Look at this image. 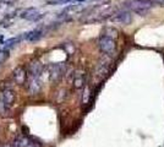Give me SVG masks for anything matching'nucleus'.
<instances>
[{
  "mask_svg": "<svg viewBox=\"0 0 164 147\" xmlns=\"http://www.w3.org/2000/svg\"><path fill=\"white\" fill-rule=\"evenodd\" d=\"M154 0H130L123 4L124 9H131L134 10L136 14L143 16L148 12L150 7H152L154 5Z\"/></svg>",
  "mask_w": 164,
  "mask_h": 147,
  "instance_id": "nucleus-1",
  "label": "nucleus"
},
{
  "mask_svg": "<svg viewBox=\"0 0 164 147\" xmlns=\"http://www.w3.org/2000/svg\"><path fill=\"white\" fill-rule=\"evenodd\" d=\"M28 72H29L31 77H39L41 74L43 72V64L41 61H38V60H34V61L29 63Z\"/></svg>",
  "mask_w": 164,
  "mask_h": 147,
  "instance_id": "nucleus-8",
  "label": "nucleus"
},
{
  "mask_svg": "<svg viewBox=\"0 0 164 147\" xmlns=\"http://www.w3.org/2000/svg\"><path fill=\"white\" fill-rule=\"evenodd\" d=\"M113 23H119V25H130L131 21H132V16H131V12L127 11V10H123V11H119L116 14H114L113 16H110L109 18Z\"/></svg>",
  "mask_w": 164,
  "mask_h": 147,
  "instance_id": "nucleus-4",
  "label": "nucleus"
},
{
  "mask_svg": "<svg viewBox=\"0 0 164 147\" xmlns=\"http://www.w3.org/2000/svg\"><path fill=\"white\" fill-rule=\"evenodd\" d=\"M14 147H42V145L36 141V140H32L31 137L26 136V135H21V136H17L14 142H12Z\"/></svg>",
  "mask_w": 164,
  "mask_h": 147,
  "instance_id": "nucleus-5",
  "label": "nucleus"
},
{
  "mask_svg": "<svg viewBox=\"0 0 164 147\" xmlns=\"http://www.w3.org/2000/svg\"><path fill=\"white\" fill-rule=\"evenodd\" d=\"M98 47H99L102 53H104V54H107L109 56L114 55L115 52H116V42H115V39L111 38V37L104 36V34L100 36V38L98 41Z\"/></svg>",
  "mask_w": 164,
  "mask_h": 147,
  "instance_id": "nucleus-3",
  "label": "nucleus"
},
{
  "mask_svg": "<svg viewBox=\"0 0 164 147\" xmlns=\"http://www.w3.org/2000/svg\"><path fill=\"white\" fill-rule=\"evenodd\" d=\"M22 38H23V37H21V36H17V37H15V38H10V39H7V41H5V42H4V47H5V48L12 47V45L17 44V43H18Z\"/></svg>",
  "mask_w": 164,
  "mask_h": 147,
  "instance_id": "nucleus-14",
  "label": "nucleus"
},
{
  "mask_svg": "<svg viewBox=\"0 0 164 147\" xmlns=\"http://www.w3.org/2000/svg\"><path fill=\"white\" fill-rule=\"evenodd\" d=\"M43 16H44L43 14L38 12L37 9H33V7H29V9L23 10V11L21 12V15H20L21 18H26V20H28V21H34V22L38 21V20H41Z\"/></svg>",
  "mask_w": 164,
  "mask_h": 147,
  "instance_id": "nucleus-6",
  "label": "nucleus"
},
{
  "mask_svg": "<svg viewBox=\"0 0 164 147\" xmlns=\"http://www.w3.org/2000/svg\"><path fill=\"white\" fill-rule=\"evenodd\" d=\"M86 83V71L84 70H76L74 74V87L80 90Z\"/></svg>",
  "mask_w": 164,
  "mask_h": 147,
  "instance_id": "nucleus-10",
  "label": "nucleus"
},
{
  "mask_svg": "<svg viewBox=\"0 0 164 147\" xmlns=\"http://www.w3.org/2000/svg\"><path fill=\"white\" fill-rule=\"evenodd\" d=\"M12 77H14V81H15L17 85H23V83L26 82V79H27L26 70H25L22 66H17V68L12 71Z\"/></svg>",
  "mask_w": 164,
  "mask_h": 147,
  "instance_id": "nucleus-7",
  "label": "nucleus"
},
{
  "mask_svg": "<svg viewBox=\"0 0 164 147\" xmlns=\"http://www.w3.org/2000/svg\"><path fill=\"white\" fill-rule=\"evenodd\" d=\"M65 72V68L64 65H59V64H54L50 66V79L53 81H59Z\"/></svg>",
  "mask_w": 164,
  "mask_h": 147,
  "instance_id": "nucleus-11",
  "label": "nucleus"
},
{
  "mask_svg": "<svg viewBox=\"0 0 164 147\" xmlns=\"http://www.w3.org/2000/svg\"><path fill=\"white\" fill-rule=\"evenodd\" d=\"M74 0H48L47 4L49 5H65L69 2H72Z\"/></svg>",
  "mask_w": 164,
  "mask_h": 147,
  "instance_id": "nucleus-15",
  "label": "nucleus"
},
{
  "mask_svg": "<svg viewBox=\"0 0 164 147\" xmlns=\"http://www.w3.org/2000/svg\"><path fill=\"white\" fill-rule=\"evenodd\" d=\"M25 39H27V41H29V42H36V41H38V39H41L42 37H43V31L42 29H33V31H31V32H27V33H25V36H22Z\"/></svg>",
  "mask_w": 164,
  "mask_h": 147,
  "instance_id": "nucleus-12",
  "label": "nucleus"
},
{
  "mask_svg": "<svg viewBox=\"0 0 164 147\" xmlns=\"http://www.w3.org/2000/svg\"><path fill=\"white\" fill-rule=\"evenodd\" d=\"M42 90V83L38 80V77H31L27 82V91L31 95H37Z\"/></svg>",
  "mask_w": 164,
  "mask_h": 147,
  "instance_id": "nucleus-9",
  "label": "nucleus"
},
{
  "mask_svg": "<svg viewBox=\"0 0 164 147\" xmlns=\"http://www.w3.org/2000/svg\"><path fill=\"white\" fill-rule=\"evenodd\" d=\"M0 147H14V145H10V144H5V145H0Z\"/></svg>",
  "mask_w": 164,
  "mask_h": 147,
  "instance_id": "nucleus-16",
  "label": "nucleus"
},
{
  "mask_svg": "<svg viewBox=\"0 0 164 147\" xmlns=\"http://www.w3.org/2000/svg\"><path fill=\"white\" fill-rule=\"evenodd\" d=\"M107 74H108V65H107V64H100V65L97 68V71H96L97 77L102 79V77H104Z\"/></svg>",
  "mask_w": 164,
  "mask_h": 147,
  "instance_id": "nucleus-13",
  "label": "nucleus"
},
{
  "mask_svg": "<svg viewBox=\"0 0 164 147\" xmlns=\"http://www.w3.org/2000/svg\"><path fill=\"white\" fill-rule=\"evenodd\" d=\"M15 102V91L12 88H4L0 91V114L10 110Z\"/></svg>",
  "mask_w": 164,
  "mask_h": 147,
  "instance_id": "nucleus-2",
  "label": "nucleus"
}]
</instances>
